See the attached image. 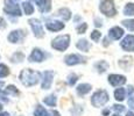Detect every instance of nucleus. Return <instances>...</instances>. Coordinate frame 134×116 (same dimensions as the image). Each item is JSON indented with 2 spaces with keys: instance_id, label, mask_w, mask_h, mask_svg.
<instances>
[{
  "instance_id": "dca6fc26",
  "label": "nucleus",
  "mask_w": 134,
  "mask_h": 116,
  "mask_svg": "<svg viewBox=\"0 0 134 116\" xmlns=\"http://www.w3.org/2000/svg\"><path fill=\"white\" fill-rule=\"evenodd\" d=\"M91 88H92V86L90 84H81L77 86L76 91H77V94L78 95H85L91 91Z\"/></svg>"
},
{
  "instance_id": "412c9836",
  "label": "nucleus",
  "mask_w": 134,
  "mask_h": 116,
  "mask_svg": "<svg viewBox=\"0 0 134 116\" xmlns=\"http://www.w3.org/2000/svg\"><path fill=\"white\" fill-rule=\"evenodd\" d=\"M124 15L126 16H134V2H128L124 7Z\"/></svg>"
},
{
  "instance_id": "6ab92c4d",
  "label": "nucleus",
  "mask_w": 134,
  "mask_h": 116,
  "mask_svg": "<svg viewBox=\"0 0 134 116\" xmlns=\"http://www.w3.org/2000/svg\"><path fill=\"white\" fill-rule=\"evenodd\" d=\"M126 94H127L126 89L122 88V87H119V88H117L114 91V99L117 101H124L126 97Z\"/></svg>"
},
{
  "instance_id": "20e7f679",
  "label": "nucleus",
  "mask_w": 134,
  "mask_h": 116,
  "mask_svg": "<svg viewBox=\"0 0 134 116\" xmlns=\"http://www.w3.org/2000/svg\"><path fill=\"white\" fill-rule=\"evenodd\" d=\"M99 11L106 16H114L117 14V9H115L113 0H102L99 5Z\"/></svg>"
},
{
  "instance_id": "473e14b6",
  "label": "nucleus",
  "mask_w": 134,
  "mask_h": 116,
  "mask_svg": "<svg viewBox=\"0 0 134 116\" xmlns=\"http://www.w3.org/2000/svg\"><path fill=\"white\" fill-rule=\"evenodd\" d=\"M113 110L117 113H122V112H125V107L122 105H114L113 106Z\"/></svg>"
},
{
  "instance_id": "ea45409f",
  "label": "nucleus",
  "mask_w": 134,
  "mask_h": 116,
  "mask_svg": "<svg viewBox=\"0 0 134 116\" xmlns=\"http://www.w3.org/2000/svg\"><path fill=\"white\" fill-rule=\"evenodd\" d=\"M112 116H120V115H118V114H115V115H112Z\"/></svg>"
},
{
  "instance_id": "5701e85b",
  "label": "nucleus",
  "mask_w": 134,
  "mask_h": 116,
  "mask_svg": "<svg viewBox=\"0 0 134 116\" xmlns=\"http://www.w3.org/2000/svg\"><path fill=\"white\" fill-rule=\"evenodd\" d=\"M22 8H24V12L26 15H30L34 12V6L30 1H25L22 2Z\"/></svg>"
},
{
  "instance_id": "f257e3e1",
  "label": "nucleus",
  "mask_w": 134,
  "mask_h": 116,
  "mask_svg": "<svg viewBox=\"0 0 134 116\" xmlns=\"http://www.w3.org/2000/svg\"><path fill=\"white\" fill-rule=\"evenodd\" d=\"M41 79V74L37 71H33L32 69H25L20 73V81L24 86L30 87L36 85Z\"/></svg>"
},
{
  "instance_id": "a878e982",
  "label": "nucleus",
  "mask_w": 134,
  "mask_h": 116,
  "mask_svg": "<svg viewBox=\"0 0 134 116\" xmlns=\"http://www.w3.org/2000/svg\"><path fill=\"white\" fill-rule=\"evenodd\" d=\"M121 23L126 29H128L130 32H134V19L124 20V21H121Z\"/></svg>"
},
{
  "instance_id": "72a5a7b5",
  "label": "nucleus",
  "mask_w": 134,
  "mask_h": 116,
  "mask_svg": "<svg viewBox=\"0 0 134 116\" xmlns=\"http://www.w3.org/2000/svg\"><path fill=\"white\" fill-rule=\"evenodd\" d=\"M94 26H96V27H102L103 21L100 19H98V17H96V19H94Z\"/></svg>"
},
{
  "instance_id": "393cba45",
  "label": "nucleus",
  "mask_w": 134,
  "mask_h": 116,
  "mask_svg": "<svg viewBox=\"0 0 134 116\" xmlns=\"http://www.w3.org/2000/svg\"><path fill=\"white\" fill-rule=\"evenodd\" d=\"M34 115L35 116H48L49 112H47L42 106H36V108L34 110Z\"/></svg>"
},
{
  "instance_id": "b1692460",
  "label": "nucleus",
  "mask_w": 134,
  "mask_h": 116,
  "mask_svg": "<svg viewBox=\"0 0 134 116\" xmlns=\"http://www.w3.org/2000/svg\"><path fill=\"white\" fill-rule=\"evenodd\" d=\"M18 89L15 88L14 86H8L6 89H5L4 94H2V97H4V100H6V95L8 96V95H16L18 94Z\"/></svg>"
},
{
  "instance_id": "c85d7f7f",
  "label": "nucleus",
  "mask_w": 134,
  "mask_h": 116,
  "mask_svg": "<svg viewBox=\"0 0 134 116\" xmlns=\"http://www.w3.org/2000/svg\"><path fill=\"white\" fill-rule=\"evenodd\" d=\"M24 60V53H21V52H16V53H14V55L12 56V62L13 63H20V62H22Z\"/></svg>"
},
{
  "instance_id": "39448f33",
  "label": "nucleus",
  "mask_w": 134,
  "mask_h": 116,
  "mask_svg": "<svg viewBox=\"0 0 134 116\" xmlns=\"http://www.w3.org/2000/svg\"><path fill=\"white\" fill-rule=\"evenodd\" d=\"M4 12L12 16H21V8L15 0H6L5 1Z\"/></svg>"
},
{
  "instance_id": "aec40b11",
  "label": "nucleus",
  "mask_w": 134,
  "mask_h": 116,
  "mask_svg": "<svg viewBox=\"0 0 134 116\" xmlns=\"http://www.w3.org/2000/svg\"><path fill=\"white\" fill-rule=\"evenodd\" d=\"M57 15L61 17V19H63L64 21H68V20H70V17H71V12H70V9L63 7V8L58 9Z\"/></svg>"
},
{
  "instance_id": "c9c22d12",
  "label": "nucleus",
  "mask_w": 134,
  "mask_h": 116,
  "mask_svg": "<svg viewBox=\"0 0 134 116\" xmlns=\"http://www.w3.org/2000/svg\"><path fill=\"white\" fill-rule=\"evenodd\" d=\"M126 116H134V112H132V110H131V112H127L126 113Z\"/></svg>"
},
{
  "instance_id": "ddd939ff",
  "label": "nucleus",
  "mask_w": 134,
  "mask_h": 116,
  "mask_svg": "<svg viewBox=\"0 0 134 116\" xmlns=\"http://www.w3.org/2000/svg\"><path fill=\"white\" fill-rule=\"evenodd\" d=\"M44 58H46V55L43 53V51L36 48L32 51V53H30L29 62H36V63H40V62H42Z\"/></svg>"
},
{
  "instance_id": "bb28decb",
  "label": "nucleus",
  "mask_w": 134,
  "mask_h": 116,
  "mask_svg": "<svg viewBox=\"0 0 134 116\" xmlns=\"http://www.w3.org/2000/svg\"><path fill=\"white\" fill-rule=\"evenodd\" d=\"M9 74V69L4 64H0V78L7 77Z\"/></svg>"
},
{
  "instance_id": "e433bc0d",
  "label": "nucleus",
  "mask_w": 134,
  "mask_h": 116,
  "mask_svg": "<svg viewBox=\"0 0 134 116\" xmlns=\"http://www.w3.org/2000/svg\"><path fill=\"white\" fill-rule=\"evenodd\" d=\"M4 81H0V94H1V92H2V87H4Z\"/></svg>"
},
{
  "instance_id": "423d86ee",
  "label": "nucleus",
  "mask_w": 134,
  "mask_h": 116,
  "mask_svg": "<svg viewBox=\"0 0 134 116\" xmlns=\"http://www.w3.org/2000/svg\"><path fill=\"white\" fill-rule=\"evenodd\" d=\"M29 25L32 27V30L34 33V36L37 38H41L44 36V32H43V27L42 23L40 22V20L37 19H30L29 20Z\"/></svg>"
},
{
  "instance_id": "7ed1b4c3",
  "label": "nucleus",
  "mask_w": 134,
  "mask_h": 116,
  "mask_svg": "<svg viewBox=\"0 0 134 116\" xmlns=\"http://www.w3.org/2000/svg\"><path fill=\"white\" fill-rule=\"evenodd\" d=\"M70 44V36L69 35H60L51 41V48L57 51H64L68 49Z\"/></svg>"
},
{
  "instance_id": "0eeeda50",
  "label": "nucleus",
  "mask_w": 134,
  "mask_h": 116,
  "mask_svg": "<svg viewBox=\"0 0 134 116\" xmlns=\"http://www.w3.org/2000/svg\"><path fill=\"white\" fill-rule=\"evenodd\" d=\"M85 57H83L82 55H78V53H71V55H68L65 58H64V62H65L66 65L71 66V65H77V64H82L85 63Z\"/></svg>"
},
{
  "instance_id": "1a4fd4ad",
  "label": "nucleus",
  "mask_w": 134,
  "mask_h": 116,
  "mask_svg": "<svg viewBox=\"0 0 134 116\" xmlns=\"http://www.w3.org/2000/svg\"><path fill=\"white\" fill-rule=\"evenodd\" d=\"M107 79H109V84L113 87H119L126 82V77L121 74H110Z\"/></svg>"
},
{
  "instance_id": "a211bd4d",
  "label": "nucleus",
  "mask_w": 134,
  "mask_h": 116,
  "mask_svg": "<svg viewBox=\"0 0 134 116\" xmlns=\"http://www.w3.org/2000/svg\"><path fill=\"white\" fill-rule=\"evenodd\" d=\"M109 66L110 65L106 60H99L94 64V68H96L97 72H99V73H104L106 70H109Z\"/></svg>"
},
{
  "instance_id": "2f4dec72",
  "label": "nucleus",
  "mask_w": 134,
  "mask_h": 116,
  "mask_svg": "<svg viewBox=\"0 0 134 116\" xmlns=\"http://www.w3.org/2000/svg\"><path fill=\"white\" fill-rule=\"evenodd\" d=\"M128 106H130L131 109L134 110V92L128 95Z\"/></svg>"
},
{
  "instance_id": "cd10ccee",
  "label": "nucleus",
  "mask_w": 134,
  "mask_h": 116,
  "mask_svg": "<svg viewBox=\"0 0 134 116\" xmlns=\"http://www.w3.org/2000/svg\"><path fill=\"white\" fill-rule=\"evenodd\" d=\"M90 37H91V40L93 41V42H98V41L100 40V37H102V33H100L99 30H93V32H91V34H90Z\"/></svg>"
},
{
  "instance_id": "f8f14e48",
  "label": "nucleus",
  "mask_w": 134,
  "mask_h": 116,
  "mask_svg": "<svg viewBox=\"0 0 134 116\" xmlns=\"http://www.w3.org/2000/svg\"><path fill=\"white\" fill-rule=\"evenodd\" d=\"M124 29L121 27H118V26H115V27H112L111 29L109 30V37L111 40L113 41H118L120 40V38L124 36Z\"/></svg>"
},
{
  "instance_id": "4be33fe9",
  "label": "nucleus",
  "mask_w": 134,
  "mask_h": 116,
  "mask_svg": "<svg viewBox=\"0 0 134 116\" xmlns=\"http://www.w3.org/2000/svg\"><path fill=\"white\" fill-rule=\"evenodd\" d=\"M43 102H44V103L47 105V106H50V107H55L56 103H57V97H56L54 94L48 95V96H46L44 99H43Z\"/></svg>"
},
{
  "instance_id": "2eb2a0df",
  "label": "nucleus",
  "mask_w": 134,
  "mask_h": 116,
  "mask_svg": "<svg viewBox=\"0 0 134 116\" xmlns=\"http://www.w3.org/2000/svg\"><path fill=\"white\" fill-rule=\"evenodd\" d=\"M37 5L38 9L42 13H47L50 9V0H33Z\"/></svg>"
},
{
  "instance_id": "9d476101",
  "label": "nucleus",
  "mask_w": 134,
  "mask_h": 116,
  "mask_svg": "<svg viewBox=\"0 0 134 116\" xmlns=\"http://www.w3.org/2000/svg\"><path fill=\"white\" fill-rule=\"evenodd\" d=\"M54 73L53 71H44L42 73V88L43 89H49L53 84V79H54Z\"/></svg>"
},
{
  "instance_id": "7c9ffc66",
  "label": "nucleus",
  "mask_w": 134,
  "mask_h": 116,
  "mask_svg": "<svg viewBox=\"0 0 134 116\" xmlns=\"http://www.w3.org/2000/svg\"><path fill=\"white\" fill-rule=\"evenodd\" d=\"M77 79H78V77L76 76L75 73H71V74H69V77H68V84L70 85V86H72V85L76 84V81H77Z\"/></svg>"
},
{
  "instance_id": "f3484780",
  "label": "nucleus",
  "mask_w": 134,
  "mask_h": 116,
  "mask_svg": "<svg viewBox=\"0 0 134 116\" xmlns=\"http://www.w3.org/2000/svg\"><path fill=\"white\" fill-rule=\"evenodd\" d=\"M77 49H79L81 51H84V52H87V51L90 50V42H87V40L85 38H82V40H79L78 42H77Z\"/></svg>"
},
{
  "instance_id": "9b49d317",
  "label": "nucleus",
  "mask_w": 134,
  "mask_h": 116,
  "mask_svg": "<svg viewBox=\"0 0 134 116\" xmlns=\"http://www.w3.org/2000/svg\"><path fill=\"white\" fill-rule=\"evenodd\" d=\"M46 27L49 32H60L65 27V25L62 21H58V20H49L46 23Z\"/></svg>"
},
{
  "instance_id": "f704fd0d",
  "label": "nucleus",
  "mask_w": 134,
  "mask_h": 116,
  "mask_svg": "<svg viewBox=\"0 0 134 116\" xmlns=\"http://www.w3.org/2000/svg\"><path fill=\"white\" fill-rule=\"evenodd\" d=\"M48 116H61V115H60V113L56 112V110H51V112H49Z\"/></svg>"
},
{
  "instance_id": "4468645a",
  "label": "nucleus",
  "mask_w": 134,
  "mask_h": 116,
  "mask_svg": "<svg viewBox=\"0 0 134 116\" xmlns=\"http://www.w3.org/2000/svg\"><path fill=\"white\" fill-rule=\"evenodd\" d=\"M24 36H25V34L22 30H13L8 35V41L11 43H19L22 41Z\"/></svg>"
},
{
  "instance_id": "6e6552de",
  "label": "nucleus",
  "mask_w": 134,
  "mask_h": 116,
  "mask_svg": "<svg viewBox=\"0 0 134 116\" xmlns=\"http://www.w3.org/2000/svg\"><path fill=\"white\" fill-rule=\"evenodd\" d=\"M120 46L122 50L127 51V52H132L134 51V36L127 35L124 37V40L120 42Z\"/></svg>"
},
{
  "instance_id": "f03ea898",
  "label": "nucleus",
  "mask_w": 134,
  "mask_h": 116,
  "mask_svg": "<svg viewBox=\"0 0 134 116\" xmlns=\"http://www.w3.org/2000/svg\"><path fill=\"white\" fill-rule=\"evenodd\" d=\"M107 101H109V93L105 89H99V91L94 92L93 95L91 96V103L96 108L103 107L104 105L107 103Z\"/></svg>"
},
{
  "instance_id": "c756f323",
  "label": "nucleus",
  "mask_w": 134,
  "mask_h": 116,
  "mask_svg": "<svg viewBox=\"0 0 134 116\" xmlns=\"http://www.w3.org/2000/svg\"><path fill=\"white\" fill-rule=\"evenodd\" d=\"M86 29H87V25H86L85 22L81 23V25L77 26V28H76L77 34H84V33L86 32Z\"/></svg>"
},
{
  "instance_id": "58836bf2",
  "label": "nucleus",
  "mask_w": 134,
  "mask_h": 116,
  "mask_svg": "<svg viewBox=\"0 0 134 116\" xmlns=\"http://www.w3.org/2000/svg\"><path fill=\"white\" fill-rule=\"evenodd\" d=\"M1 109H2V105L0 103V110H1Z\"/></svg>"
},
{
  "instance_id": "4c0bfd02",
  "label": "nucleus",
  "mask_w": 134,
  "mask_h": 116,
  "mask_svg": "<svg viewBox=\"0 0 134 116\" xmlns=\"http://www.w3.org/2000/svg\"><path fill=\"white\" fill-rule=\"evenodd\" d=\"M0 116H9L8 113H0Z\"/></svg>"
}]
</instances>
